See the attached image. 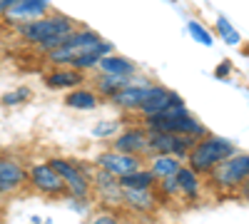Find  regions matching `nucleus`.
Masks as SVG:
<instances>
[{"label":"nucleus","instance_id":"1","mask_svg":"<svg viewBox=\"0 0 249 224\" xmlns=\"http://www.w3.org/2000/svg\"><path fill=\"white\" fill-rule=\"evenodd\" d=\"M13 28H15V35L23 40V43L35 45V50H40L45 55L48 50L57 48L75 28H80V23L75 17L65 15V13H48V15L37 17V20L18 23Z\"/></svg>","mask_w":249,"mask_h":224},{"label":"nucleus","instance_id":"2","mask_svg":"<svg viewBox=\"0 0 249 224\" xmlns=\"http://www.w3.org/2000/svg\"><path fill=\"white\" fill-rule=\"evenodd\" d=\"M135 122L142 125L144 130H152V132H175V135H187V137H195V139L210 135V130L187 110L184 103H175V105L164 107V110H160L150 117H137Z\"/></svg>","mask_w":249,"mask_h":224},{"label":"nucleus","instance_id":"3","mask_svg":"<svg viewBox=\"0 0 249 224\" xmlns=\"http://www.w3.org/2000/svg\"><path fill=\"white\" fill-rule=\"evenodd\" d=\"M202 179L210 192H214L219 197H232L242 182L249 179V155L237 150L234 155L222 159L212 172H207Z\"/></svg>","mask_w":249,"mask_h":224},{"label":"nucleus","instance_id":"4","mask_svg":"<svg viewBox=\"0 0 249 224\" xmlns=\"http://www.w3.org/2000/svg\"><path fill=\"white\" fill-rule=\"evenodd\" d=\"M237 147L232 145L230 139H224V137H217V135H204L199 139H195V145L192 150L187 152V162L184 165L195 170L199 177H204L207 172H212L222 159H227L230 155H234Z\"/></svg>","mask_w":249,"mask_h":224},{"label":"nucleus","instance_id":"5","mask_svg":"<svg viewBox=\"0 0 249 224\" xmlns=\"http://www.w3.org/2000/svg\"><path fill=\"white\" fill-rule=\"evenodd\" d=\"M48 165L60 174L62 182H65V187L70 192V199H77V202H90L92 199L90 177L95 172V162H92V165H88V162H82V159L50 157Z\"/></svg>","mask_w":249,"mask_h":224},{"label":"nucleus","instance_id":"6","mask_svg":"<svg viewBox=\"0 0 249 224\" xmlns=\"http://www.w3.org/2000/svg\"><path fill=\"white\" fill-rule=\"evenodd\" d=\"M97 40H102L100 37V33H95V30H90V28H85V25H80V28H75L62 43L57 45V48H53V50H48L45 52V60L50 65H68L72 57H77L85 48H90V45H95Z\"/></svg>","mask_w":249,"mask_h":224},{"label":"nucleus","instance_id":"7","mask_svg":"<svg viewBox=\"0 0 249 224\" xmlns=\"http://www.w3.org/2000/svg\"><path fill=\"white\" fill-rule=\"evenodd\" d=\"M90 187H92V199L102 209H124L122 187H120V179L115 174L95 167V172L90 177Z\"/></svg>","mask_w":249,"mask_h":224},{"label":"nucleus","instance_id":"8","mask_svg":"<svg viewBox=\"0 0 249 224\" xmlns=\"http://www.w3.org/2000/svg\"><path fill=\"white\" fill-rule=\"evenodd\" d=\"M28 182L30 187L40 194H45L50 199H65L70 197L65 182L60 179V174L48 165V162H35V165L28 167Z\"/></svg>","mask_w":249,"mask_h":224},{"label":"nucleus","instance_id":"9","mask_svg":"<svg viewBox=\"0 0 249 224\" xmlns=\"http://www.w3.org/2000/svg\"><path fill=\"white\" fill-rule=\"evenodd\" d=\"M110 150L115 152H127V155H137V157H150V132L144 130L142 125H130V127H122L112 142H110Z\"/></svg>","mask_w":249,"mask_h":224},{"label":"nucleus","instance_id":"10","mask_svg":"<svg viewBox=\"0 0 249 224\" xmlns=\"http://www.w3.org/2000/svg\"><path fill=\"white\" fill-rule=\"evenodd\" d=\"M25 187H30L28 167L10 155H0V197L18 194Z\"/></svg>","mask_w":249,"mask_h":224},{"label":"nucleus","instance_id":"11","mask_svg":"<svg viewBox=\"0 0 249 224\" xmlns=\"http://www.w3.org/2000/svg\"><path fill=\"white\" fill-rule=\"evenodd\" d=\"M144 157H137V155H127V152H115V150H105V152H100L95 157V167L100 170H105L115 177H124V174H130L135 170H142L144 167Z\"/></svg>","mask_w":249,"mask_h":224},{"label":"nucleus","instance_id":"12","mask_svg":"<svg viewBox=\"0 0 249 224\" xmlns=\"http://www.w3.org/2000/svg\"><path fill=\"white\" fill-rule=\"evenodd\" d=\"M157 85H144V83H130V85H124L120 92H115L107 103L112 107H117L120 112H127V115H135L144 103H147V97L155 92Z\"/></svg>","mask_w":249,"mask_h":224},{"label":"nucleus","instance_id":"13","mask_svg":"<svg viewBox=\"0 0 249 224\" xmlns=\"http://www.w3.org/2000/svg\"><path fill=\"white\" fill-rule=\"evenodd\" d=\"M150 132V155H175L179 159L187 157V152L192 150L195 137L187 135H175V132Z\"/></svg>","mask_w":249,"mask_h":224},{"label":"nucleus","instance_id":"14","mask_svg":"<svg viewBox=\"0 0 249 224\" xmlns=\"http://www.w3.org/2000/svg\"><path fill=\"white\" fill-rule=\"evenodd\" d=\"M48 13H53L50 0H18V3L3 15V20L10 25H18V23H28V20H37Z\"/></svg>","mask_w":249,"mask_h":224},{"label":"nucleus","instance_id":"15","mask_svg":"<svg viewBox=\"0 0 249 224\" xmlns=\"http://www.w3.org/2000/svg\"><path fill=\"white\" fill-rule=\"evenodd\" d=\"M43 83L48 90H70V87H80V85H88V72L75 70L70 65H57L55 70L43 75Z\"/></svg>","mask_w":249,"mask_h":224},{"label":"nucleus","instance_id":"16","mask_svg":"<svg viewBox=\"0 0 249 224\" xmlns=\"http://www.w3.org/2000/svg\"><path fill=\"white\" fill-rule=\"evenodd\" d=\"M177 179V190H179V197H182V205H195V202L202 199V192H204V185H202V177L190 170L187 165H182L175 174Z\"/></svg>","mask_w":249,"mask_h":224},{"label":"nucleus","instance_id":"17","mask_svg":"<svg viewBox=\"0 0 249 224\" xmlns=\"http://www.w3.org/2000/svg\"><path fill=\"white\" fill-rule=\"evenodd\" d=\"M110 52H115V45H112V43H107V40H97L95 45L85 48L77 57H72L68 65H70V68H75V70H82V72H88V75H90V70H95L100 60L105 57V55H110Z\"/></svg>","mask_w":249,"mask_h":224},{"label":"nucleus","instance_id":"18","mask_svg":"<svg viewBox=\"0 0 249 224\" xmlns=\"http://www.w3.org/2000/svg\"><path fill=\"white\" fill-rule=\"evenodd\" d=\"M130 83H132V77H127V75H107V72H95L92 77L88 75V87H92L102 97V103H107L115 92H120Z\"/></svg>","mask_w":249,"mask_h":224},{"label":"nucleus","instance_id":"19","mask_svg":"<svg viewBox=\"0 0 249 224\" xmlns=\"http://www.w3.org/2000/svg\"><path fill=\"white\" fill-rule=\"evenodd\" d=\"M175 103H182V97H179L177 92L167 90V87L157 85V87H155V92L147 97V103H144L135 115H130V120H137V117H150V115H155V112H160V110H164V107H170V105H175Z\"/></svg>","mask_w":249,"mask_h":224},{"label":"nucleus","instance_id":"20","mask_svg":"<svg viewBox=\"0 0 249 224\" xmlns=\"http://www.w3.org/2000/svg\"><path fill=\"white\" fill-rule=\"evenodd\" d=\"M65 105L70 110H80V112H88V110H95L102 105V97L92 90V87H85V85H80V87H72L68 95H65Z\"/></svg>","mask_w":249,"mask_h":224},{"label":"nucleus","instance_id":"21","mask_svg":"<svg viewBox=\"0 0 249 224\" xmlns=\"http://www.w3.org/2000/svg\"><path fill=\"white\" fill-rule=\"evenodd\" d=\"M184 165V162L175 155H150L147 162H144V167H147L155 179H164V177H175L177 170Z\"/></svg>","mask_w":249,"mask_h":224},{"label":"nucleus","instance_id":"22","mask_svg":"<svg viewBox=\"0 0 249 224\" xmlns=\"http://www.w3.org/2000/svg\"><path fill=\"white\" fill-rule=\"evenodd\" d=\"M95 72H107V75H127V77H132V75L137 72V65L132 63L130 57L117 55V52H110V55H105V57H102L100 63H97Z\"/></svg>","mask_w":249,"mask_h":224},{"label":"nucleus","instance_id":"23","mask_svg":"<svg viewBox=\"0 0 249 224\" xmlns=\"http://www.w3.org/2000/svg\"><path fill=\"white\" fill-rule=\"evenodd\" d=\"M117 179H120V187L122 190H155V185H157L155 174L147 167L135 170V172L124 174V177H117Z\"/></svg>","mask_w":249,"mask_h":224},{"label":"nucleus","instance_id":"24","mask_svg":"<svg viewBox=\"0 0 249 224\" xmlns=\"http://www.w3.org/2000/svg\"><path fill=\"white\" fill-rule=\"evenodd\" d=\"M28 100H33V90L20 85V87H15V90H10V92H5L3 97H0V105L3 107H18V105L28 103Z\"/></svg>","mask_w":249,"mask_h":224},{"label":"nucleus","instance_id":"25","mask_svg":"<svg viewBox=\"0 0 249 224\" xmlns=\"http://www.w3.org/2000/svg\"><path fill=\"white\" fill-rule=\"evenodd\" d=\"M217 33H219V37L224 40V43H230V45H239L242 43V37H239V33L230 25V20L227 17H217Z\"/></svg>","mask_w":249,"mask_h":224},{"label":"nucleus","instance_id":"26","mask_svg":"<svg viewBox=\"0 0 249 224\" xmlns=\"http://www.w3.org/2000/svg\"><path fill=\"white\" fill-rule=\"evenodd\" d=\"M122 219H124V209H102L88 224H122Z\"/></svg>","mask_w":249,"mask_h":224},{"label":"nucleus","instance_id":"27","mask_svg":"<svg viewBox=\"0 0 249 224\" xmlns=\"http://www.w3.org/2000/svg\"><path fill=\"white\" fill-rule=\"evenodd\" d=\"M187 30H190V35L197 40V43H202V45H212L214 43V35L207 30L202 23H197V20H190V23H187Z\"/></svg>","mask_w":249,"mask_h":224},{"label":"nucleus","instance_id":"28","mask_svg":"<svg viewBox=\"0 0 249 224\" xmlns=\"http://www.w3.org/2000/svg\"><path fill=\"white\" fill-rule=\"evenodd\" d=\"M122 127H120V122H100V125L92 130V135L95 137H112V135H117Z\"/></svg>","mask_w":249,"mask_h":224},{"label":"nucleus","instance_id":"29","mask_svg":"<svg viewBox=\"0 0 249 224\" xmlns=\"http://www.w3.org/2000/svg\"><path fill=\"white\" fill-rule=\"evenodd\" d=\"M15 3H18V0H0V10H3V15H5V13H8Z\"/></svg>","mask_w":249,"mask_h":224}]
</instances>
